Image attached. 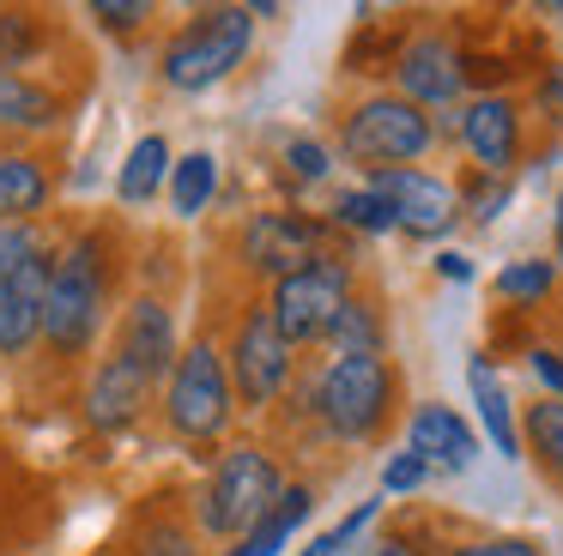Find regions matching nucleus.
I'll return each instance as SVG.
<instances>
[{"label": "nucleus", "mask_w": 563, "mask_h": 556, "mask_svg": "<svg viewBox=\"0 0 563 556\" xmlns=\"http://www.w3.org/2000/svg\"><path fill=\"white\" fill-rule=\"evenodd\" d=\"M249 43H255V12L249 7L195 12V19L164 43L158 73H164L170 91H212L219 79H231V73L243 67Z\"/></svg>", "instance_id": "nucleus-5"}, {"label": "nucleus", "mask_w": 563, "mask_h": 556, "mask_svg": "<svg viewBox=\"0 0 563 556\" xmlns=\"http://www.w3.org/2000/svg\"><path fill=\"white\" fill-rule=\"evenodd\" d=\"M406 447H412L430 471H466L478 459L473 423H466L454 405H442V399L412 405V418H406Z\"/></svg>", "instance_id": "nucleus-15"}, {"label": "nucleus", "mask_w": 563, "mask_h": 556, "mask_svg": "<svg viewBox=\"0 0 563 556\" xmlns=\"http://www.w3.org/2000/svg\"><path fill=\"white\" fill-rule=\"evenodd\" d=\"M285 169H291L297 181H328L333 157H328V145H321V140H291V145H285Z\"/></svg>", "instance_id": "nucleus-32"}, {"label": "nucleus", "mask_w": 563, "mask_h": 556, "mask_svg": "<svg viewBox=\"0 0 563 556\" xmlns=\"http://www.w3.org/2000/svg\"><path fill=\"white\" fill-rule=\"evenodd\" d=\"M91 19H98L103 31H140V24L152 19V7H146V0H98Z\"/></svg>", "instance_id": "nucleus-34"}, {"label": "nucleus", "mask_w": 563, "mask_h": 556, "mask_svg": "<svg viewBox=\"0 0 563 556\" xmlns=\"http://www.w3.org/2000/svg\"><path fill=\"white\" fill-rule=\"evenodd\" d=\"M55 260L62 254L37 248L19 278L0 290V357H25L31 345L43 338V321H49V290H55Z\"/></svg>", "instance_id": "nucleus-13"}, {"label": "nucleus", "mask_w": 563, "mask_h": 556, "mask_svg": "<svg viewBox=\"0 0 563 556\" xmlns=\"http://www.w3.org/2000/svg\"><path fill=\"white\" fill-rule=\"evenodd\" d=\"M333 230H352V236H388V230H400V218H394V205L364 181V188H345L340 200H333Z\"/></svg>", "instance_id": "nucleus-25"}, {"label": "nucleus", "mask_w": 563, "mask_h": 556, "mask_svg": "<svg viewBox=\"0 0 563 556\" xmlns=\"http://www.w3.org/2000/svg\"><path fill=\"white\" fill-rule=\"evenodd\" d=\"M406 399V375L394 357H328L309 387V411L333 442H382Z\"/></svg>", "instance_id": "nucleus-1"}, {"label": "nucleus", "mask_w": 563, "mask_h": 556, "mask_svg": "<svg viewBox=\"0 0 563 556\" xmlns=\"http://www.w3.org/2000/svg\"><path fill=\"white\" fill-rule=\"evenodd\" d=\"M369 520H376V502H357L352 514L340 520V526H333V532H321V538H309V544H303V551H297V556H340L345 544H352L357 532L369 526Z\"/></svg>", "instance_id": "nucleus-30"}, {"label": "nucleus", "mask_w": 563, "mask_h": 556, "mask_svg": "<svg viewBox=\"0 0 563 556\" xmlns=\"http://www.w3.org/2000/svg\"><path fill=\"white\" fill-rule=\"evenodd\" d=\"M110 314V260H103V236H74L55 260V290H49V321H43V345L62 363L86 357L98 345V326Z\"/></svg>", "instance_id": "nucleus-3"}, {"label": "nucleus", "mask_w": 563, "mask_h": 556, "mask_svg": "<svg viewBox=\"0 0 563 556\" xmlns=\"http://www.w3.org/2000/svg\"><path fill=\"white\" fill-rule=\"evenodd\" d=\"M551 285H558V266H551V260H509L497 278H490V290H497L503 302H521V309L545 302Z\"/></svg>", "instance_id": "nucleus-27"}, {"label": "nucleus", "mask_w": 563, "mask_h": 556, "mask_svg": "<svg viewBox=\"0 0 563 556\" xmlns=\"http://www.w3.org/2000/svg\"><path fill=\"white\" fill-rule=\"evenodd\" d=\"M558 260H563V193H558Z\"/></svg>", "instance_id": "nucleus-38"}, {"label": "nucleus", "mask_w": 563, "mask_h": 556, "mask_svg": "<svg viewBox=\"0 0 563 556\" xmlns=\"http://www.w3.org/2000/svg\"><path fill=\"white\" fill-rule=\"evenodd\" d=\"M212 188H219V157H212V152L176 157V169H170V205H176V212H183V218L207 212Z\"/></svg>", "instance_id": "nucleus-26"}, {"label": "nucleus", "mask_w": 563, "mask_h": 556, "mask_svg": "<svg viewBox=\"0 0 563 556\" xmlns=\"http://www.w3.org/2000/svg\"><path fill=\"white\" fill-rule=\"evenodd\" d=\"M49 169L37 152H0V224H31L49 205Z\"/></svg>", "instance_id": "nucleus-19"}, {"label": "nucleus", "mask_w": 563, "mask_h": 556, "mask_svg": "<svg viewBox=\"0 0 563 556\" xmlns=\"http://www.w3.org/2000/svg\"><path fill=\"white\" fill-rule=\"evenodd\" d=\"M430 145H437V121L418 103H406L400 91H369L340 121V152L369 176L376 169H418Z\"/></svg>", "instance_id": "nucleus-4"}, {"label": "nucleus", "mask_w": 563, "mask_h": 556, "mask_svg": "<svg viewBox=\"0 0 563 556\" xmlns=\"http://www.w3.org/2000/svg\"><path fill=\"white\" fill-rule=\"evenodd\" d=\"M394 91H400L406 103H418L424 115H430V109L461 103L466 55L442 31H418L412 43H400V55H394Z\"/></svg>", "instance_id": "nucleus-10"}, {"label": "nucleus", "mask_w": 563, "mask_h": 556, "mask_svg": "<svg viewBox=\"0 0 563 556\" xmlns=\"http://www.w3.org/2000/svg\"><path fill=\"white\" fill-rule=\"evenodd\" d=\"M527 369L539 375V387H545L551 399H563V351L558 345H533L527 351Z\"/></svg>", "instance_id": "nucleus-35"}, {"label": "nucleus", "mask_w": 563, "mask_h": 556, "mask_svg": "<svg viewBox=\"0 0 563 556\" xmlns=\"http://www.w3.org/2000/svg\"><path fill=\"white\" fill-rule=\"evenodd\" d=\"M321 345H328L333 357H382V351H388V314H382V302L357 290V297L340 309V321L328 326Z\"/></svg>", "instance_id": "nucleus-21"}, {"label": "nucleus", "mask_w": 563, "mask_h": 556, "mask_svg": "<svg viewBox=\"0 0 563 556\" xmlns=\"http://www.w3.org/2000/svg\"><path fill=\"white\" fill-rule=\"evenodd\" d=\"M0 19H7V12H0Z\"/></svg>", "instance_id": "nucleus-39"}, {"label": "nucleus", "mask_w": 563, "mask_h": 556, "mask_svg": "<svg viewBox=\"0 0 563 556\" xmlns=\"http://www.w3.org/2000/svg\"><path fill=\"white\" fill-rule=\"evenodd\" d=\"M37 248H43V242H37V230H31V224H0V290L13 285L19 266H25Z\"/></svg>", "instance_id": "nucleus-29"}, {"label": "nucleus", "mask_w": 563, "mask_h": 556, "mask_svg": "<svg viewBox=\"0 0 563 556\" xmlns=\"http://www.w3.org/2000/svg\"><path fill=\"white\" fill-rule=\"evenodd\" d=\"M424 478H430V466L412 454V447H400V454H388V466H382V490H388V496H412Z\"/></svg>", "instance_id": "nucleus-33"}, {"label": "nucleus", "mask_w": 563, "mask_h": 556, "mask_svg": "<svg viewBox=\"0 0 563 556\" xmlns=\"http://www.w3.org/2000/svg\"><path fill=\"white\" fill-rule=\"evenodd\" d=\"M328 236L333 230L316 224V218H303V212H255L243 224V266L279 285V278L303 273L316 254H333Z\"/></svg>", "instance_id": "nucleus-9"}, {"label": "nucleus", "mask_w": 563, "mask_h": 556, "mask_svg": "<svg viewBox=\"0 0 563 556\" xmlns=\"http://www.w3.org/2000/svg\"><path fill=\"white\" fill-rule=\"evenodd\" d=\"M437 273L449 278V285H466V278H473V260H466V254H454V248H442L437 254Z\"/></svg>", "instance_id": "nucleus-36"}, {"label": "nucleus", "mask_w": 563, "mask_h": 556, "mask_svg": "<svg viewBox=\"0 0 563 556\" xmlns=\"http://www.w3.org/2000/svg\"><path fill=\"white\" fill-rule=\"evenodd\" d=\"M291 363H297V345L279 333L267 309H249L236 321L231 345H224V369H231V387H236V405L243 411H267L273 399L285 393L291 381Z\"/></svg>", "instance_id": "nucleus-8"}, {"label": "nucleus", "mask_w": 563, "mask_h": 556, "mask_svg": "<svg viewBox=\"0 0 563 556\" xmlns=\"http://www.w3.org/2000/svg\"><path fill=\"white\" fill-rule=\"evenodd\" d=\"M67 115L62 91H49L43 79H31V73L19 67H0V133H25V140H37V133H55Z\"/></svg>", "instance_id": "nucleus-17"}, {"label": "nucleus", "mask_w": 563, "mask_h": 556, "mask_svg": "<svg viewBox=\"0 0 563 556\" xmlns=\"http://www.w3.org/2000/svg\"><path fill=\"white\" fill-rule=\"evenodd\" d=\"M170 140L164 133H146V140H134V152H128L122 176H115V193H122V205H152V193L164 188V176H170Z\"/></svg>", "instance_id": "nucleus-23"}, {"label": "nucleus", "mask_w": 563, "mask_h": 556, "mask_svg": "<svg viewBox=\"0 0 563 556\" xmlns=\"http://www.w3.org/2000/svg\"><path fill=\"white\" fill-rule=\"evenodd\" d=\"M454 140L466 145L473 169H485V176H509V169L521 164V103L503 97V91L473 97V103L461 109V121H454Z\"/></svg>", "instance_id": "nucleus-12"}, {"label": "nucleus", "mask_w": 563, "mask_h": 556, "mask_svg": "<svg viewBox=\"0 0 563 556\" xmlns=\"http://www.w3.org/2000/svg\"><path fill=\"white\" fill-rule=\"evenodd\" d=\"M352 297H357L352 260H345V254H316L303 273L279 278V285L267 290V314L279 321V333L303 351V345H321V338H328V326L340 321V309Z\"/></svg>", "instance_id": "nucleus-7"}, {"label": "nucleus", "mask_w": 563, "mask_h": 556, "mask_svg": "<svg viewBox=\"0 0 563 556\" xmlns=\"http://www.w3.org/2000/svg\"><path fill=\"white\" fill-rule=\"evenodd\" d=\"M285 490H291V483L279 478V459H273L267 447H255V442H236V447H224L219 466H212V478L200 483L195 526L207 532V538H231L236 544L273 514V502H279Z\"/></svg>", "instance_id": "nucleus-2"}, {"label": "nucleus", "mask_w": 563, "mask_h": 556, "mask_svg": "<svg viewBox=\"0 0 563 556\" xmlns=\"http://www.w3.org/2000/svg\"><path fill=\"white\" fill-rule=\"evenodd\" d=\"M503 205H509V176H485V169H473V176H466V193H461V212L473 218V224H490Z\"/></svg>", "instance_id": "nucleus-28"}, {"label": "nucleus", "mask_w": 563, "mask_h": 556, "mask_svg": "<svg viewBox=\"0 0 563 556\" xmlns=\"http://www.w3.org/2000/svg\"><path fill=\"white\" fill-rule=\"evenodd\" d=\"M449 556H545V544H539V538H527V532H497V538L454 544Z\"/></svg>", "instance_id": "nucleus-31"}, {"label": "nucleus", "mask_w": 563, "mask_h": 556, "mask_svg": "<svg viewBox=\"0 0 563 556\" xmlns=\"http://www.w3.org/2000/svg\"><path fill=\"white\" fill-rule=\"evenodd\" d=\"M115 351H122V357H134L140 369L152 375V381H170L176 357H183L170 309H164L158 297H134V302L122 309V326H115Z\"/></svg>", "instance_id": "nucleus-16"}, {"label": "nucleus", "mask_w": 563, "mask_h": 556, "mask_svg": "<svg viewBox=\"0 0 563 556\" xmlns=\"http://www.w3.org/2000/svg\"><path fill=\"white\" fill-rule=\"evenodd\" d=\"M152 393H158V381H152L146 369H140L134 357H122V351L110 345V357L91 369V387H86V418L98 423L103 435L128 430V423L146 418Z\"/></svg>", "instance_id": "nucleus-14"}, {"label": "nucleus", "mask_w": 563, "mask_h": 556, "mask_svg": "<svg viewBox=\"0 0 563 556\" xmlns=\"http://www.w3.org/2000/svg\"><path fill=\"white\" fill-rule=\"evenodd\" d=\"M466 393H473V405H478V423H485L490 447H497L503 459H521V418H515V399H509V387H503V375L490 369L485 351L466 363Z\"/></svg>", "instance_id": "nucleus-18"}, {"label": "nucleus", "mask_w": 563, "mask_h": 556, "mask_svg": "<svg viewBox=\"0 0 563 556\" xmlns=\"http://www.w3.org/2000/svg\"><path fill=\"white\" fill-rule=\"evenodd\" d=\"M236 418V387H231V369H224V351L212 338H195V345L176 357L170 381H164V423L170 435L195 447H212Z\"/></svg>", "instance_id": "nucleus-6"}, {"label": "nucleus", "mask_w": 563, "mask_h": 556, "mask_svg": "<svg viewBox=\"0 0 563 556\" xmlns=\"http://www.w3.org/2000/svg\"><path fill=\"white\" fill-rule=\"evenodd\" d=\"M376 556H418V551H412V544H400V538H394V544H382Z\"/></svg>", "instance_id": "nucleus-37"}, {"label": "nucleus", "mask_w": 563, "mask_h": 556, "mask_svg": "<svg viewBox=\"0 0 563 556\" xmlns=\"http://www.w3.org/2000/svg\"><path fill=\"white\" fill-rule=\"evenodd\" d=\"M309 514H316V490H309V483H291V490H285L279 502H273V514L261 520V526L249 532V538H236L224 556H279L285 544H291V532L303 526Z\"/></svg>", "instance_id": "nucleus-22"}, {"label": "nucleus", "mask_w": 563, "mask_h": 556, "mask_svg": "<svg viewBox=\"0 0 563 556\" xmlns=\"http://www.w3.org/2000/svg\"><path fill=\"white\" fill-rule=\"evenodd\" d=\"M369 188L394 205L400 230H406V236H418V242L449 236L454 218H461V188L442 181V176H430V169H376Z\"/></svg>", "instance_id": "nucleus-11"}, {"label": "nucleus", "mask_w": 563, "mask_h": 556, "mask_svg": "<svg viewBox=\"0 0 563 556\" xmlns=\"http://www.w3.org/2000/svg\"><path fill=\"white\" fill-rule=\"evenodd\" d=\"M122 556H200V526L183 514H170V508H158V514H146L134 526V538H128Z\"/></svg>", "instance_id": "nucleus-24"}, {"label": "nucleus", "mask_w": 563, "mask_h": 556, "mask_svg": "<svg viewBox=\"0 0 563 556\" xmlns=\"http://www.w3.org/2000/svg\"><path fill=\"white\" fill-rule=\"evenodd\" d=\"M521 454L533 459V471L563 490V399L539 393L533 405H521Z\"/></svg>", "instance_id": "nucleus-20"}]
</instances>
